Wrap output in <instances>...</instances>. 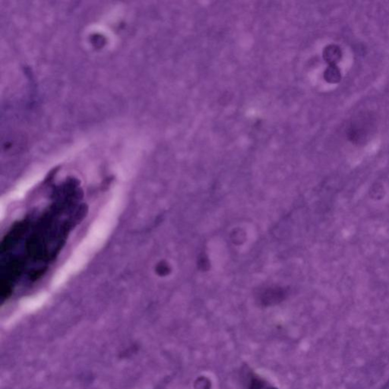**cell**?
Here are the masks:
<instances>
[{"label":"cell","instance_id":"2","mask_svg":"<svg viewBox=\"0 0 389 389\" xmlns=\"http://www.w3.org/2000/svg\"><path fill=\"white\" fill-rule=\"evenodd\" d=\"M285 293L281 289H268L261 294V301L264 305H272L283 300Z\"/></svg>","mask_w":389,"mask_h":389},{"label":"cell","instance_id":"1","mask_svg":"<svg viewBox=\"0 0 389 389\" xmlns=\"http://www.w3.org/2000/svg\"><path fill=\"white\" fill-rule=\"evenodd\" d=\"M373 125L370 115H360L351 122L346 130L347 138L353 143H365L372 132Z\"/></svg>","mask_w":389,"mask_h":389},{"label":"cell","instance_id":"3","mask_svg":"<svg viewBox=\"0 0 389 389\" xmlns=\"http://www.w3.org/2000/svg\"><path fill=\"white\" fill-rule=\"evenodd\" d=\"M323 56L324 60L329 64L330 65H336V64H338L342 58V51L338 46L330 45L324 49Z\"/></svg>","mask_w":389,"mask_h":389},{"label":"cell","instance_id":"4","mask_svg":"<svg viewBox=\"0 0 389 389\" xmlns=\"http://www.w3.org/2000/svg\"><path fill=\"white\" fill-rule=\"evenodd\" d=\"M324 79L330 83H337L341 80V72L336 65H330L324 72Z\"/></svg>","mask_w":389,"mask_h":389},{"label":"cell","instance_id":"5","mask_svg":"<svg viewBox=\"0 0 389 389\" xmlns=\"http://www.w3.org/2000/svg\"><path fill=\"white\" fill-rule=\"evenodd\" d=\"M249 389H276L272 387L265 381L259 379L257 376H253L249 382Z\"/></svg>","mask_w":389,"mask_h":389}]
</instances>
